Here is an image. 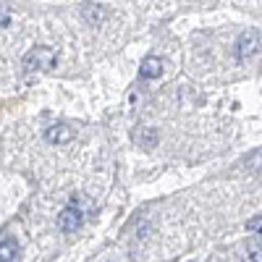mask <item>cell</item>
I'll return each instance as SVG.
<instances>
[{
  "label": "cell",
  "instance_id": "8",
  "mask_svg": "<svg viewBox=\"0 0 262 262\" xmlns=\"http://www.w3.org/2000/svg\"><path fill=\"white\" fill-rule=\"evenodd\" d=\"M81 16H84V21L86 24H92V27H100V21L105 18V11L100 8V6H84V11H81Z\"/></svg>",
  "mask_w": 262,
  "mask_h": 262
},
{
  "label": "cell",
  "instance_id": "3",
  "mask_svg": "<svg viewBox=\"0 0 262 262\" xmlns=\"http://www.w3.org/2000/svg\"><path fill=\"white\" fill-rule=\"evenodd\" d=\"M81 223H84V212H81L76 205L63 207L60 215H58V231H63V233H74V231H79Z\"/></svg>",
  "mask_w": 262,
  "mask_h": 262
},
{
  "label": "cell",
  "instance_id": "4",
  "mask_svg": "<svg viewBox=\"0 0 262 262\" xmlns=\"http://www.w3.org/2000/svg\"><path fill=\"white\" fill-rule=\"evenodd\" d=\"M45 139H48L50 144H66V142L74 139V131H71V126L58 123V126H50V128L45 131Z\"/></svg>",
  "mask_w": 262,
  "mask_h": 262
},
{
  "label": "cell",
  "instance_id": "11",
  "mask_svg": "<svg viewBox=\"0 0 262 262\" xmlns=\"http://www.w3.org/2000/svg\"><path fill=\"white\" fill-rule=\"evenodd\" d=\"M259 233H262V228H259Z\"/></svg>",
  "mask_w": 262,
  "mask_h": 262
},
{
  "label": "cell",
  "instance_id": "9",
  "mask_svg": "<svg viewBox=\"0 0 262 262\" xmlns=\"http://www.w3.org/2000/svg\"><path fill=\"white\" fill-rule=\"evenodd\" d=\"M247 249H249L252 259H262V247H257L254 242H249V244H247Z\"/></svg>",
  "mask_w": 262,
  "mask_h": 262
},
{
  "label": "cell",
  "instance_id": "6",
  "mask_svg": "<svg viewBox=\"0 0 262 262\" xmlns=\"http://www.w3.org/2000/svg\"><path fill=\"white\" fill-rule=\"evenodd\" d=\"M134 142L142 147V149H155L160 137H158V131L155 128H137L134 131Z\"/></svg>",
  "mask_w": 262,
  "mask_h": 262
},
{
  "label": "cell",
  "instance_id": "7",
  "mask_svg": "<svg viewBox=\"0 0 262 262\" xmlns=\"http://www.w3.org/2000/svg\"><path fill=\"white\" fill-rule=\"evenodd\" d=\"M18 244H16V238H6L3 244H0V262H13L18 259Z\"/></svg>",
  "mask_w": 262,
  "mask_h": 262
},
{
  "label": "cell",
  "instance_id": "10",
  "mask_svg": "<svg viewBox=\"0 0 262 262\" xmlns=\"http://www.w3.org/2000/svg\"><path fill=\"white\" fill-rule=\"evenodd\" d=\"M0 27H8V8L0 6Z\"/></svg>",
  "mask_w": 262,
  "mask_h": 262
},
{
  "label": "cell",
  "instance_id": "2",
  "mask_svg": "<svg viewBox=\"0 0 262 262\" xmlns=\"http://www.w3.org/2000/svg\"><path fill=\"white\" fill-rule=\"evenodd\" d=\"M259 45H262V37H259L257 29L242 32V34H238V39H236V58H238V60L252 58V55L259 50Z\"/></svg>",
  "mask_w": 262,
  "mask_h": 262
},
{
  "label": "cell",
  "instance_id": "5",
  "mask_svg": "<svg viewBox=\"0 0 262 262\" xmlns=\"http://www.w3.org/2000/svg\"><path fill=\"white\" fill-rule=\"evenodd\" d=\"M139 76H142V79H158V76H163V60H160L158 55H147V58L142 60Z\"/></svg>",
  "mask_w": 262,
  "mask_h": 262
},
{
  "label": "cell",
  "instance_id": "1",
  "mask_svg": "<svg viewBox=\"0 0 262 262\" xmlns=\"http://www.w3.org/2000/svg\"><path fill=\"white\" fill-rule=\"evenodd\" d=\"M55 50L48 48V45H39V48H32L27 55H24V71H50L55 69Z\"/></svg>",
  "mask_w": 262,
  "mask_h": 262
}]
</instances>
